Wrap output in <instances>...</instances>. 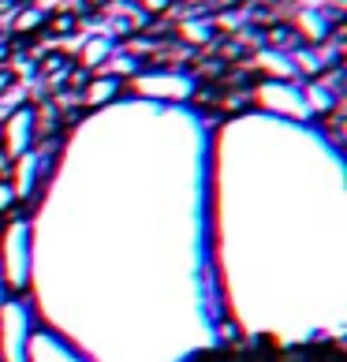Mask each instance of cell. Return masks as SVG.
Wrapping results in <instances>:
<instances>
[{"mask_svg":"<svg viewBox=\"0 0 347 362\" xmlns=\"http://www.w3.org/2000/svg\"><path fill=\"white\" fill-rule=\"evenodd\" d=\"M288 42H291V26L276 23V26L265 30V45H269V49H280V45H288Z\"/></svg>","mask_w":347,"mask_h":362,"instance_id":"cell-10","label":"cell"},{"mask_svg":"<svg viewBox=\"0 0 347 362\" xmlns=\"http://www.w3.org/2000/svg\"><path fill=\"white\" fill-rule=\"evenodd\" d=\"M34 109L23 105V109H11L8 119H0V150H4L8 160H19L34 150Z\"/></svg>","mask_w":347,"mask_h":362,"instance_id":"cell-1","label":"cell"},{"mask_svg":"<svg viewBox=\"0 0 347 362\" xmlns=\"http://www.w3.org/2000/svg\"><path fill=\"white\" fill-rule=\"evenodd\" d=\"M168 4H172V0H139V8L146 11V16H161Z\"/></svg>","mask_w":347,"mask_h":362,"instance_id":"cell-12","label":"cell"},{"mask_svg":"<svg viewBox=\"0 0 347 362\" xmlns=\"http://www.w3.org/2000/svg\"><path fill=\"white\" fill-rule=\"evenodd\" d=\"M68 68H71L68 52H45V57L37 60V75H42V78H57V83H60V75Z\"/></svg>","mask_w":347,"mask_h":362,"instance_id":"cell-9","label":"cell"},{"mask_svg":"<svg viewBox=\"0 0 347 362\" xmlns=\"http://www.w3.org/2000/svg\"><path fill=\"white\" fill-rule=\"evenodd\" d=\"M119 90H124V78H112V75H98V78H90V83L83 86V105H86V109H98V105L112 101Z\"/></svg>","mask_w":347,"mask_h":362,"instance_id":"cell-5","label":"cell"},{"mask_svg":"<svg viewBox=\"0 0 347 362\" xmlns=\"http://www.w3.org/2000/svg\"><path fill=\"white\" fill-rule=\"evenodd\" d=\"M45 19H49V11L42 4H23L16 11V19H11V34L16 37H34V34L45 30Z\"/></svg>","mask_w":347,"mask_h":362,"instance_id":"cell-6","label":"cell"},{"mask_svg":"<svg viewBox=\"0 0 347 362\" xmlns=\"http://www.w3.org/2000/svg\"><path fill=\"white\" fill-rule=\"evenodd\" d=\"M16 71H11V68H0V98H4V93L11 90V86H16Z\"/></svg>","mask_w":347,"mask_h":362,"instance_id":"cell-13","label":"cell"},{"mask_svg":"<svg viewBox=\"0 0 347 362\" xmlns=\"http://www.w3.org/2000/svg\"><path fill=\"white\" fill-rule=\"evenodd\" d=\"M78 26H83V19H78L75 8H60V11H52V16L45 19V30L52 37H71V34H78Z\"/></svg>","mask_w":347,"mask_h":362,"instance_id":"cell-7","label":"cell"},{"mask_svg":"<svg viewBox=\"0 0 347 362\" xmlns=\"http://www.w3.org/2000/svg\"><path fill=\"white\" fill-rule=\"evenodd\" d=\"M19 202V194H16V187H11L8 180H0V213H11Z\"/></svg>","mask_w":347,"mask_h":362,"instance_id":"cell-11","label":"cell"},{"mask_svg":"<svg viewBox=\"0 0 347 362\" xmlns=\"http://www.w3.org/2000/svg\"><path fill=\"white\" fill-rule=\"evenodd\" d=\"M109 60H112V37L109 34H90L83 42V49H78L75 68L93 71V68H101V64H109Z\"/></svg>","mask_w":347,"mask_h":362,"instance_id":"cell-3","label":"cell"},{"mask_svg":"<svg viewBox=\"0 0 347 362\" xmlns=\"http://www.w3.org/2000/svg\"><path fill=\"white\" fill-rule=\"evenodd\" d=\"M306 101H310V109L317 116H325V112H336V93H332L325 83H314V86H306Z\"/></svg>","mask_w":347,"mask_h":362,"instance_id":"cell-8","label":"cell"},{"mask_svg":"<svg viewBox=\"0 0 347 362\" xmlns=\"http://www.w3.org/2000/svg\"><path fill=\"white\" fill-rule=\"evenodd\" d=\"M4 280L11 291L26 288V228H8V250H4Z\"/></svg>","mask_w":347,"mask_h":362,"instance_id":"cell-2","label":"cell"},{"mask_svg":"<svg viewBox=\"0 0 347 362\" xmlns=\"http://www.w3.org/2000/svg\"><path fill=\"white\" fill-rule=\"evenodd\" d=\"M176 37L191 49H206V45L217 42V26H213L209 19H187V23L176 26Z\"/></svg>","mask_w":347,"mask_h":362,"instance_id":"cell-4","label":"cell"},{"mask_svg":"<svg viewBox=\"0 0 347 362\" xmlns=\"http://www.w3.org/2000/svg\"><path fill=\"white\" fill-rule=\"evenodd\" d=\"M19 4H34V0H19Z\"/></svg>","mask_w":347,"mask_h":362,"instance_id":"cell-14","label":"cell"}]
</instances>
